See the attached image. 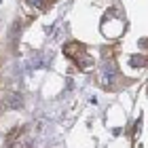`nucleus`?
Returning <instances> with one entry per match:
<instances>
[{"label":"nucleus","mask_w":148,"mask_h":148,"mask_svg":"<svg viewBox=\"0 0 148 148\" xmlns=\"http://www.w3.org/2000/svg\"><path fill=\"white\" fill-rule=\"evenodd\" d=\"M116 74H119L116 64H114V62H104L102 68H99V85L106 87V89H108V87H112L114 78H116Z\"/></svg>","instance_id":"f257e3e1"},{"label":"nucleus","mask_w":148,"mask_h":148,"mask_svg":"<svg viewBox=\"0 0 148 148\" xmlns=\"http://www.w3.org/2000/svg\"><path fill=\"white\" fill-rule=\"evenodd\" d=\"M64 53H66L70 59H74V62H78L80 57H87V55H85V47L80 45V42H70V45L64 49Z\"/></svg>","instance_id":"f03ea898"},{"label":"nucleus","mask_w":148,"mask_h":148,"mask_svg":"<svg viewBox=\"0 0 148 148\" xmlns=\"http://www.w3.org/2000/svg\"><path fill=\"white\" fill-rule=\"evenodd\" d=\"M129 64L133 66V68H142V66L148 64V59H146L144 55H131V57H129Z\"/></svg>","instance_id":"7ed1b4c3"},{"label":"nucleus","mask_w":148,"mask_h":148,"mask_svg":"<svg viewBox=\"0 0 148 148\" xmlns=\"http://www.w3.org/2000/svg\"><path fill=\"white\" fill-rule=\"evenodd\" d=\"M6 102H9L11 108H19V106L23 104V99H21V95H19V93H13V95H9V99H6Z\"/></svg>","instance_id":"20e7f679"},{"label":"nucleus","mask_w":148,"mask_h":148,"mask_svg":"<svg viewBox=\"0 0 148 148\" xmlns=\"http://www.w3.org/2000/svg\"><path fill=\"white\" fill-rule=\"evenodd\" d=\"M28 2H30L32 6H36V9H38V11H42V9H45V6H47V4H49V0H28Z\"/></svg>","instance_id":"39448f33"},{"label":"nucleus","mask_w":148,"mask_h":148,"mask_svg":"<svg viewBox=\"0 0 148 148\" xmlns=\"http://www.w3.org/2000/svg\"><path fill=\"white\" fill-rule=\"evenodd\" d=\"M9 148H28V144H25L23 140H15V142H13Z\"/></svg>","instance_id":"423d86ee"}]
</instances>
